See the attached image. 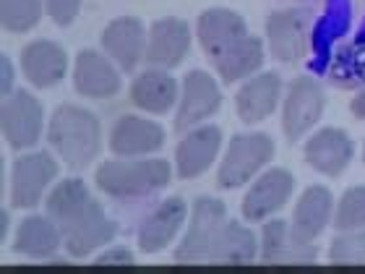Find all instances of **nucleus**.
Returning a JSON list of instances; mask_svg holds the SVG:
<instances>
[{
	"mask_svg": "<svg viewBox=\"0 0 365 274\" xmlns=\"http://www.w3.org/2000/svg\"><path fill=\"white\" fill-rule=\"evenodd\" d=\"M190 47V29L180 19H160L152 24L146 42V61L154 68H175Z\"/></svg>",
	"mask_w": 365,
	"mask_h": 274,
	"instance_id": "obj_12",
	"label": "nucleus"
},
{
	"mask_svg": "<svg viewBox=\"0 0 365 274\" xmlns=\"http://www.w3.org/2000/svg\"><path fill=\"white\" fill-rule=\"evenodd\" d=\"M222 146V131L217 126H204V128L190 131L188 136L178 144L175 162L180 178H198L212 168L214 157Z\"/></svg>",
	"mask_w": 365,
	"mask_h": 274,
	"instance_id": "obj_18",
	"label": "nucleus"
},
{
	"mask_svg": "<svg viewBox=\"0 0 365 274\" xmlns=\"http://www.w3.org/2000/svg\"><path fill=\"white\" fill-rule=\"evenodd\" d=\"M47 14L58 26H68L73 19H76L78 8H81V0H45Z\"/></svg>",
	"mask_w": 365,
	"mask_h": 274,
	"instance_id": "obj_33",
	"label": "nucleus"
},
{
	"mask_svg": "<svg viewBox=\"0 0 365 274\" xmlns=\"http://www.w3.org/2000/svg\"><path fill=\"white\" fill-rule=\"evenodd\" d=\"M282 81L277 73H261L237 91V115L243 123H259L277 110Z\"/></svg>",
	"mask_w": 365,
	"mask_h": 274,
	"instance_id": "obj_23",
	"label": "nucleus"
},
{
	"mask_svg": "<svg viewBox=\"0 0 365 274\" xmlns=\"http://www.w3.org/2000/svg\"><path fill=\"white\" fill-rule=\"evenodd\" d=\"M295 181L287 170H269L256 181L248 196L243 201V214L245 220L251 222H264L272 214H277L282 206L287 204V198L292 196Z\"/></svg>",
	"mask_w": 365,
	"mask_h": 274,
	"instance_id": "obj_11",
	"label": "nucleus"
},
{
	"mask_svg": "<svg viewBox=\"0 0 365 274\" xmlns=\"http://www.w3.org/2000/svg\"><path fill=\"white\" fill-rule=\"evenodd\" d=\"M3 133L14 149H29L42 136V107L31 94L16 91L3 102Z\"/></svg>",
	"mask_w": 365,
	"mask_h": 274,
	"instance_id": "obj_9",
	"label": "nucleus"
},
{
	"mask_svg": "<svg viewBox=\"0 0 365 274\" xmlns=\"http://www.w3.org/2000/svg\"><path fill=\"white\" fill-rule=\"evenodd\" d=\"M0 19L8 31H26L42 19L39 0H0Z\"/></svg>",
	"mask_w": 365,
	"mask_h": 274,
	"instance_id": "obj_29",
	"label": "nucleus"
},
{
	"mask_svg": "<svg viewBox=\"0 0 365 274\" xmlns=\"http://www.w3.org/2000/svg\"><path fill=\"white\" fill-rule=\"evenodd\" d=\"M196 31H198V42L204 47L209 58H220L222 53H227L230 47L237 45L245 34V21L240 19L237 14L227 11V8H212V11H206L201 14L196 24Z\"/></svg>",
	"mask_w": 365,
	"mask_h": 274,
	"instance_id": "obj_17",
	"label": "nucleus"
},
{
	"mask_svg": "<svg viewBox=\"0 0 365 274\" xmlns=\"http://www.w3.org/2000/svg\"><path fill=\"white\" fill-rule=\"evenodd\" d=\"M55 176H58V165L50 154L37 152L19 157L14 165V188H11L14 206L19 209L37 206L45 196V188L55 181Z\"/></svg>",
	"mask_w": 365,
	"mask_h": 274,
	"instance_id": "obj_7",
	"label": "nucleus"
},
{
	"mask_svg": "<svg viewBox=\"0 0 365 274\" xmlns=\"http://www.w3.org/2000/svg\"><path fill=\"white\" fill-rule=\"evenodd\" d=\"M47 138L55 152L63 157V162L73 170H84L99 154V144H102L99 121L89 110L76 105H63L55 110Z\"/></svg>",
	"mask_w": 365,
	"mask_h": 274,
	"instance_id": "obj_2",
	"label": "nucleus"
},
{
	"mask_svg": "<svg viewBox=\"0 0 365 274\" xmlns=\"http://www.w3.org/2000/svg\"><path fill=\"white\" fill-rule=\"evenodd\" d=\"M261 256L269 264H308L316 259L311 243H300L289 233L287 222L274 220L264 228V248Z\"/></svg>",
	"mask_w": 365,
	"mask_h": 274,
	"instance_id": "obj_24",
	"label": "nucleus"
},
{
	"mask_svg": "<svg viewBox=\"0 0 365 274\" xmlns=\"http://www.w3.org/2000/svg\"><path fill=\"white\" fill-rule=\"evenodd\" d=\"M336 230H365V186L358 188H350L339 201V209H336L334 217Z\"/></svg>",
	"mask_w": 365,
	"mask_h": 274,
	"instance_id": "obj_31",
	"label": "nucleus"
},
{
	"mask_svg": "<svg viewBox=\"0 0 365 274\" xmlns=\"http://www.w3.org/2000/svg\"><path fill=\"white\" fill-rule=\"evenodd\" d=\"M63 243L61 228L47 217H29L24 220L16 230L14 248L21 256H31V259H47L53 256Z\"/></svg>",
	"mask_w": 365,
	"mask_h": 274,
	"instance_id": "obj_25",
	"label": "nucleus"
},
{
	"mask_svg": "<svg viewBox=\"0 0 365 274\" xmlns=\"http://www.w3.org/2000/svg\"><path fill=\"white\" fill-rule=\"evenodd\" d=\"M185 220V201L178 196L162 201L138 230V245L144 253H157L162 248H168L173 243V238L178 235V230L182 228Z\"/></svg>",
	"mask_w": 365,
	"mask_h": 274,
	"instance_id": "obj_19",
	"label": "nucleus"
},
{
	"mask_svg": "<svg viewBox=\"0 0 365 274\" xmlns=\"http://www.w3.org/2000/svg\"><path fill=\"white\" fill-rule=\"evenodd\" d=\"M21 68L24 76L29 78V84H34L37 89H50L63 81L66 68H68V58L61 45H55L50 39H37L24 47Z\"/></svg>",
	"mask_w": 365,
	"mask_h": 274,
	"instance_id": "obj_15",
	"label": "nucleus"
},
{
	"mask_svg": "<svg viewBox=\"0 0 365 274\" xmlns=\"http://www.w3.org/2000/svg\"><path fill=\"white\" fill-rule=\"evenodd\" d=\"M94 264H97V267H107V264H133V256H130L125 248H115V251H110V253H102Z\"/></svg>",
	"mask_w": 365,
	"mask_h": 274,
	"instance_id": "obj_34",
	"label": "nucleus"
},
{
	"mask_svg": "<svg viewBox=\"0 0 365 274\" xmlns=\"http://www.w3.org/2000/svg\"><path fill=\"white\" fill-rule=\"evenodd\" d=\"M130 99H133L136 107H141V110L152 115L170 113L178 99L175 78L165 73L162 68L144 71V73H138L133 86H130Z\"/></svg>",
	"mask_w": 365,
	"mask_h": 274,
	"instance_id": "obj_21",
	"label": "nucleus"
},
{
	"mask_svg": "<svg viewBox=\"0 0 365 274\" xmlns=\"http://www.w3.org/2000/svg\"><path fill=\"white\" fill-rule=\"evenodd\" d=\"M78 94L91 99H107L120 91V73L113 68V63L105 55L84 50L76 58V71H73Z\"/></svg>",
	"mask_w": 365,
	"mask_h": 274,
	"instance_id": "obj_20",
	"label": "nucleus"
},
{
	"mask_svg": "<svg viewBox=\"0 0 365 274\" xmlns=\"http://www.w3.org/2000/svg\"><path fill=\"white\" fill-rule=\"evenodd\" d=\"M363 160H365V149H363Z\"/></svg>",
	"mask_w": 365,
	"mask_h": 274,
	"instance_id": "obj_37",
	"label": "nucleus"
},
{
	"mask_svg": "<svg viewBox=\"0 0 365 274\" xmlns=\"http://www.w3.org/2000/svg\"><path fill=\"white\" fill-rule=\"evenodd\" d=\"M350 21V3L347 0H334L329 6V14L321 19L319 29H316V45H331L334 37H342Z\"/></svg>",
	"mask_w": 365,
	"mask_h": 274,
	"instance_id": "obj_32",
	"label": "nucleus"
},
{
	"mask_svg": "<svg viewBox=\"0 0 365 274\" xmlns=\"http://www.w3.org/2000/svg\"><path fill=\"white\" fill-rule=\"evenodd\" d=\"M170 183V165L165 160H136V162H105L97 170V186L102 193L130 201L157 193Z\"/></svg>",
	"mask_w": 365,
	"mask_h": 274,
	"instance_id": "obj_3",
	"label": "nucleus"
},
{
	"mask_svg": "<svg viewBox=\"0 0 365 274\" xmlns=\"http://www.w3.org/2000/svg\"><path fill=\"white\" fill-rule=\"evenodd\" d=\"M102 45L110 53V58L125 73H130L141 63V58H146L144 24L138 21V19H130V16L115 19L113 24H107L105 34H102Z\"/></svg>",
	"mask_w": 365,
	"mask_h": 274,
	"instance_id": "obj_14",
	"label": "nucleus"
},
{
	"mask_svg": "<svg viewBox=\"0 0 365 274\" xmlns=\"http://www.w3.org/2000/svg\"><path fill=\"white\" fill-rule=\"evenodd\" d=\"M274 154L272 138L264 133H245V136H235L230 141V149L222 160L220 168V186L222 188H240L259 173Z\"/></svg>",
	"mask_w": 365,
	"mask_h": 274,
	"instance_id": "obj_5",
	"label": "nucleus"
},
{
	"mask_svg": "<svg viewBox=\"0 0 365 274\" xmlns=\"http://www.w3.org/2000/svg\"><path fill=\"white\" fill-rule=\"evenodd\" d=\"M324 113V89L311 76H300L289 84L284 102V133L289 141L308 133Z\"/></svg>",
	"mask_w": 365,
	"mask_h": 274,
	"instance_id": "obj_6",
	"label": "nucleus"
},
{
	"mask_svg": "<svg viewBox=\"0 0 365 274\" xmlns=\"http://www.w3.org/2000/svg\"><path fill=\"white\" fill-rule=\"evenodd\" d=\"M329 259L336 267H363L365 264V230H347V235H336Z\"/></svg>",
	"mask_w": 365,
	"mask_h": 274,
	"instance_id": "obj_30",
	"label": "nucleus"
},
{
	"mask_svg": "<svg viewBox=\"0 0 365 274\" xmlns=\"http://www.w3.org/2000/svg\"><path fill=\"white\" fill-rule=\"evenodd\" d=\"M261 63H264V45L256 37H243L237 45L230 47L227 53L214 58V66L222 73L225 84H235L240 78L256 73L261 68Z\"/></svg>",
	"mask_w": 365,
	"mask_h": 274,
	"instance_id": "obj_26",
	"label": "nucleus"
},
{
	"mask_svg": "<svg viewBox=\"0 0 365 274\" xmlns=\"http://www.w3.org/2000/svg\"><path fill=\"white\" fill-rule=\"evenodd\" d=\"M0 73H3L0 89H3V94H11V86H14V66H11V61H8L6 55H3V61H0Z\"/></svg>",
	"mask_w": 365,
	"mask_h": 274,
	"instance_id": "obj_35",
	"label": "nucleus"
},
{
	"mask_svg": "<svg viewBox=\"0 0 365 274\" xmlns=\"http://www.w3.org/2000/svg\"><path fill=\"white\" fill-rule=\"evenodd\" d=\"M222 105V94L214 84V78L204 71H190L182 81V97L178 107L175 128L188 131L201 121L212 118Z\"/></svg>",
	"mask_w": 365,
	"mask_h": 274,
	"instance_id": "obj_10",
	"label": "nucleus"
},
{
	"mask_svg": "<svg viewBox=\"0 0 365 274\" xmlns=\"http://www.w3.org/2000/svg\"><path fill=\"white\" fill-rule=\"evenodd\" d=\"M355 146L350 136L336 128H324L305 144V160L316 173H324L329 178H336L347 170L352 162Z\"/></svg>",
	"mask_w": 365,
	"mask_h": 274,
	"instance_id": "obj_16",
	"label": "nucleus"
},
{
	"mask_svg": "<svg viewBox=\"0 0 365 274\" xmlns=\"http://www.w3.org/2000/svg\"><path fill=\"white\" fill-rule=\"evenodd\" d=\"M331 217V193L321 186H313L297 201L295 214H292V235L300 243H313V238L321 235Z\"/></svg>",
	"mask_w": 365,
	"mask_h": 274,
	"instance_id": "obj_22",
	"label": "nucleus"
},
{
	"mask_svg": "<svg viewBox=\"0 0 365 274\" xmlns=\"http://www.w3.org/2000/svg\"><path fill=\"white\" fill-rule=\"evenodd\" d=\"M308 31H311V16L308 11H279L269 16L267 37L272 55L282 63H295L305 55L308 47Z\"/></svg>",
	"mask_w": 365,
	"mask_h": 274,
	"instance_id": "obj_8",
	"label": "nucleus"
},
{
	"mask_svg": "<svg viewBox=\"0 0 365 274\" xmlns=\"http://www.w3.org/2000/svg\"><path fill=\"white\" fill-rule=\"evenodd\" d=\"M225 204L217 198L201 196L193 206V220L190 228L178 245L175 261L180 264H198V261H212L214 243L225 228Z\"/></svg>",
	"mask_w": 365,
	"mask_h": 274,
	"instance_id": "obj_4",
	"label": "nucleus"
},
{
	"mask_svg": "<svg viewBox=\"0 0 365 274\" xmlns=\"http://www.w3.org/2000/svg\"><path fill=\"white\" fill-rule=\"evenodd\" d=\"M352 115H355L358 121H365V91H360L358 97L352 99Z\"/></svg>",
	"mask_w": 365,
	"mask_h": 274,
	"instance_id": "obj_36",
	"label": "nucleus"
},
{
	"mask_svg": "<svg viewBox=\"0 0 365 274\" xmlns=\"http://www.w3.org/2000/svg\"><path fill=\"white\" fill-rule=\"evenodd\" d=\"M165 144V131L152 121L136 118V115H123L113 126L110 133V149L118 157H144Z\"/></svg>",
	"mask_w": 365,
	"mask_h": 274,
	"instance_id": "obj_13",
	"label": "nucleus"
},
{
	"mask_svg": "<svg viewBox=\"0 0 365 274\" xmlns=\"http://www.w3.org/2000/svg\"><path fill=\"white\" fill-rule=\"evenodd\" d=\"M329 78L334 86L342 89H355V86L365 84V45H352L336 50L331 68H329Z\"/></svg>",
	"mask_w": 365,
	"mask_h": 274,
	"instance_id": "obj_28",
	"label": "nucleus"
},
{
	"mask_svg": "<svg viewBox=\"0 0 365 274\" xmlns=\"http://www.w3.org/2000/svg\"><path fill=\"white\" fill-rule=\"evenodd\" d=\"M47 217L61 228L63 243L71 256H89L99 245L110 243L115 238V225L105 214L102 204L89 196L81 181L71 178L63 181L47 196Z\"/></svg>",
	"mask_w": 365,
	"mask_h": 274,
	"instance_id": "obj_1",
	"label": "nucleus"
},
{
	"mask_svg": "<svg viewBox=\"0 0 365 274\" xmlns=\"http://www.w3.org/2000/svg\"><path fill=\"white\" fill-rule=\"evenodd\" d=\"M256 259V235L237 222H225L217 243H214L212 261L217 264H248Z\"/></svg>",
	"mask_w": 365,
	"mask_h": 274,
	"instance_id": "obj_27",
	"label": "nucleus"
}]
</instances>
